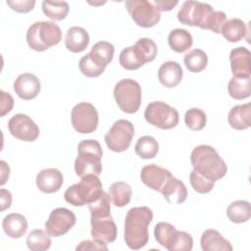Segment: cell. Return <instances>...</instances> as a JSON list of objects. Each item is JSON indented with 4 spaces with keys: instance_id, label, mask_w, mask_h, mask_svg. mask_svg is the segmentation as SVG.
<instances>
[{
    "instance_id": "1",
    "label": "cell",
    "mask_w": 251,
    "mask_h": 251,
    "mask_svg": "<svg viewBox=\"0 0 251 251\" xmlns=\"http://www.w3.org/2000/svg\"><path fill=\"white\" fill-rule=\"evenodd\" d=\"M177 20L182 25L198 26L202 29L220 33L223 25L226 21V16L222 11H215L207 3L188 0L182 3L177 13Z\"/></svg>"
},
{
    "instance_id": "2",
    "label": "cell",
    "mask_w": 251,
    "mask_h": 251,
    "mask_svg": "<svg viewBox=\"0 0 251 251\" xmlns=\"http://www.w3.org/2000/svg\"><path fill=\"white\" fill-rule=\"evenodd\" d=\"M152 220L153 212L146 206L134 207L127 211L125 221L124 238L128 248L138 250L148 243V226Z\"/></svg>"
},
{
    "instance_id": "3",
    "label": "cell",
    "mask_w": 251,
    "mask_h": 251,
    "mask_svg": "<svg viewBox=\"0 0 251 251\" xmlns=\"http://www.w3.org/2000/svg\"><path fill=\"white\" fill-rule=\"evenodd\" d=\"M190 162L194 171L213 182L223 178L227 172L226 162L210 145L196 146L191 152Z\"/></svg>"
},
{
    "instance_id": "4",
    "label": "cell",
    "mask_w": 251,
    "mask_h": 251,
    "mask_svg": "<svg viewBox=\"0 0 251 251\" xmlns=\"http://www.w3.org/2000/svg\"><path fill=\"white\" fill-rule=\"evenodd\" d=\"M102 148L95 139H85L77 145V157L75 161V172L80 178L87 175L99 176L102 173Z\"/></svg>"
},
{
    "instance_id": "5",
    "label": "cell",
    "mask_w": 251,
    "mask_h": 251,
    "mask_svg": "<svg viewBox=\"0 0 251 251\" xmlns=\"http://www.w3.org/2000/svg\"><path fill=\"white\" fill-rule=\"evenodd\" d=\"M62 39L60 26L54 22H35L26 31L28 46L37 52H42L57 45Z\"/></svg>"
},
{
    "instance_id": "6",
    "label": "cell",
    "mask_w": 251,
    "mask_h": 251,
    "mask_svg": "<svg viewBox=\"0 0 251 251\" xmlns=\"http://www.w3.org/2000/svg\"><path fill=\"white\" fill-rule=\"evenodd\" d=\"M103 192L102 183L95 175L82 176L78 183L73 184L65 191L64 198L69 204L78 207L95 201Z\"/></svg>"
},
{
    "instance_id": "7",
    "label": "cell",
    "mask_w": 251,
    "mask_h": 251,
    "mask_svg": "<svg viewBox=\"0 0 251 251\" xmlns=\"http://www.w3.org/2000/svg\"><path fill=\"white\" fill-rule=\"evenodd\" d=\"M114 98L123 112L134 114L141 105V87L133 79H122L114 87Z\"/></svg>"
},
{
    "instance_id": "8",
    "label": "cell",
    "mask_w": 251,
    "mask_h": 251,
    "mask_svg": "<svg viewBox=\"0 0 251 251\" xmlns=\"http://www.w3.org/2000/svg\"><path fill=\"white\" fill-rule=\"evenodd\" d=\"M146 122L161 129H171L177 126L178 112L169 104L162 101H154L147 105L144 111Z\"/></svg>"
},
{
    "instance_id": "9",
    "label": "cell",
    "mask_w": 251,
    "mask_h": 251,
    "mask_svg": "<svg viewBox=\"0 0 251 251\" xmlns=\"http://www.w3.org/2000/svg\"><path fill=\"white\" fill-rule=\"evenodd\" d=\"M126 8L133 22L144 28L152 27L161 19V12L147 0H126Z\"/></svg>"
},
{
    "instance_id": "10",
    "label": "cell",
    "mask_w": 251,
    "mask_h": 251,
    "mask_svg": "<svg viewBox=\"0 0 251 251\" xmlns=\"http://www.w3.org/2000/svg\"><path fill=\"white\" fill-rule=\"evenodd\" d=\"M134 135V126L127 120H118L105 134V143L107 147L114 152L126 151Z\"/></svg>"
},
{
    "instance_id": "11",
    "label": "cell",
    "mask_w": 251,
    "mask_h": 251,
    "mask_svg": "<svg viewBox=\"0 0 251 251\" xmlns=\"http://www.w3.org/2000/svg\"><path fill=\"white\" fill-rule=\"evenodd\" d=\"M71 121L75 131L78 133L87 134L96 130L99 116L96 108L91 103L80 102L73 108Z\"/></svg>"
},
{
    "instance_id": "12",
    "label": "cell",
    "mask_w": 251,
    "mask_h": 251,
    "mask_svg": "<svg viewBox=\"0 0 251 251\" xmlns=\"http://www.w3.org/2000/svg\"><path fill=\"white\" fill-rule=\"evenodd\" d=\"M76 222V217L74 212L67 208H56L45 223V230L50 236L58 237L66 234Z\"/></svg>"
},
{
    "instance_id": "13",
    "label": "cell",
    "mask_w": 251,
    "mask_h": 251,
    "mask_svg": "<svg viewBox=\"0 0 251 251\" xmlns=\"http://www.w3.org/2000/svg\"><path fill=\"white\" fill-rule=\"evenodd\" d=\"M10 133L23 141H34L39 136L38 126L25 114H16L8 122Z\"/></svg>"
},
{
    "instance_id": "14",
    "label": "cell",
    "mask_w": 251,
    "mask_h": 251,
    "mask_svg": "<svg viewBox=\"0 0 251 251\" xmlns=\"http://www.w3.org/2000/svg\"><path fill=\"white\" fill-rule=\"evenodd\" d=\"M173 176H174L170 171L155 164L143 167L140 173L141 181L149 188L159 192H162Z\"/></svg>"
},
{
    "instance_id": "15",
    "label": "cell",
    "mask_w": 251,
    "mask_h": 251,
    "mask_svg": "<svg viewBox=\"0 0 251 251\" xmlns=\"http://www.w3.org/2000/svg\"><path fill=\"white\" fill-rule=\"evenodd\" d=\"M91 236L102 243H111L117 238V226L112 216L90 218Z\"/></svg>"
},
{
    "instance_id": "16",
    "label": "cell",
    "mask_w": 251,
    "mask_h": 251,
    "mask_svg": "<svg viewBox=\"0 0 251 251\" xmlns=\"http://www.w3.org/2000/svg\"><path fill=\"white\" fill-rule=\"evenodd\" d=\"M40 87L39 78L30 73L20 75L14 82V91L24 100L34 99L39 94Z\"/></svg>"
},
{
    "instance_id": "17",
    "label": "cell",
    "mask_w": 251,
    "mask_h": 251,
    "mask_svg": "<svg viewBox=\"0 0 251 251\" xmlns=\"http://www.w3.org/2000/svg\"><path fill=\"white\" fill-rule=\"evenodd\" d=\"M64 177L62 173L55 168H48L40 171L36 176L37 188L44 193H54L63 185Z\"/></svg>"
},
{
    "instance_id": "18",
    "label": "cell",
    "mask_w": 251,
    "mask_h": 251,
    "mask_svg": "<svg viewBox=\"0 0 251 251\" xmlns=\"http://www.w3.org/2000/svg\"><path fill=\"white\" fill-rule=\"evenodd\" d=\"M229 61L233 76H250V51L247 48H233L229 53Z\"/></svg>"
},
{
    "instance_id": "19",
    "label": "cell",
    "mask_w": 251,
    "mask_h": 251,
    "mask_svg": "<svg viewBox=\"0 0 251 251\" xmlns=\"http://www.w3.org/2000/svg\"><path fill=\"white\" fill-rule=\"evenodd\" d=\"M183 72L180 65L175 61H168L161 65L158 71V78L162 85L168 88L176 86L182 79Z\"/></svg>"
},
{
    "instance_id": "20",
    "label": "cell",
    "mask_w": 251,
    "mask_h": 251,
    "mask_svg": "<svg viewBox=\"0 0 251 251\" xmlns=\"http://www.w3.org/2000/svg\"><path fill=\"white\" fill-rule=\"evenodd\" d=\"M201 248L204 251H232V246L218 230L206 229L200 239Z\"/></svg>"
},
{
    "instance_id": "21",
    "label": "cell",
    "mask_w": 251,
    "mask_h": 251,
    "mask_svg": "<svg viewBox=\"0 0 251 251\" xmlns=\"http://www.w3.org/2000/svg\"><path fill=\"white\" fill-rule=\"evenodd\" d=\"M180 230H177L173 225L165 222H160L155 226L154 235L157 242L168 249L173 251L174 247L179 237Z\"/></svg>"
},
{
    "instance_id": "22",
    "label": "cell",
    "mask_w": 251,
    "mask_h": 251,
    "mask_svg": "<svg viewBox=\"0 0 251 251\" xmlns=\"http://www.w3.org/2000/svg\"><path fill=\"white\" fill-rule=\"evenodd\" d=\"M89 43L88 32L81 26H72L65 37V46L73 53H80L86 49Z\"/></svg>"
},
{
    "instance_id": "23",
    "label": "cell",
    "mask_w": 251,
    "mask_h": 251,
    "mask_svg": "<svg viewBox=\"0 0 251 251\" xmlns=\"http://www.w3.org/2000/svg\"><path fill=\"white\" fill-rule=\"evenodd\" d=\"M229 126L237 130L249 128L251 126V104H240L233 106L227 116Z\"/></svg>"
},
{
    "instance_id": "24",
    "label": "cell",
    "mask_w": 251,
    "mask_h": 251,
    "mask_svg": "<svg viewBox=\"0 0 251 251\" xmlns=\"http://www.w3.org/2000/svg\"><path fill=\"white\" fill-rule=\"evenodd\" d=\"M2 228L9 237L20 238L24 236L27 230V221L22 214L11 213L3 219Z\"/></svg>"
},
{
    "instance_id": "25",
    "label": "cell",
    "mask_w": 251,
    "mask_h": 251,
    "mask_svg": "<svg viewBox=\"0 0 251 251\" xmlns=\"http://www.w3.org/2000/svg\"><path fill=\"white\" fill-rule=\"evenodd\" d=\"M161 193L170 204H181L187 197L186 186L175 176L169 180Z\"/></svg>"
},
{
    "instance_id": "26",
    "label": "cell",
    "mask_w": 251,
    "mask_h": 251,
    "mask_svg": "<svg viewBox=\"0 0 251 251\" xmlns=\"http://www.w3.org/2000/svg\"><path fill=\"white\" fill-rule=\"evenodd\" d=\"M248 32L245 23L237 18L229 19L223 25L220 33L229 42H237L246 36Z\"/></svg>"
},
{
    "instance_id": "27",
    "label": "cell",
    "mask_w": 251,
    "mask_h": 251,
    "mask_svg": "<svg viewBox=\"0 0 251 251\" xmlns=\"http://www.w3.org/2000/svg\"><path fill=\"white\" fill-rule=\"evenodd\" d=\"M168 43L175 52L183 53L192 46L193 40L190 32L186 29L175 28L169 33Z\"/></svg>"
},
{
    "instance_id": "28",
    "label": "cell",
    "mask_w": 251,
    "mask_h": 251,
    "mask_svg": "<svg viewBox=\"0 0 251 251\" xmlns=\"http://www.w3.org/2000/svg\"><path fill=\"white\" fill-rule=\"evenodd\" d=\"M132 48L136 58L142 65L152 62L156 58L158 52L156 43L148 37L138 39Z\"/></svg>"
},
{
    "instance_id": "29",
    "label": "cell",
    "mask_w": 251,
    "mask_h": 251,
    "mask_svg": "<svg viewBox=\"0 0 251 251\" xmlns=\"http://www.w3.org/2000/svg\"><path fill=\"white\" fill-rule=\"evenodd\" d=\"M226 217L234 224L246 223L251 217L250 203L245 200L231 202L226 209Z\"/></svg>"
},
{
    "instance_id": "30",
    "label": "cell",
    "mask_w": 251,
    "mask_h": 251,
    "mask_svg": "<svg viewBox=\"0 0 251 251\" xmlns=\"http://www.w3.org/2000/svg\"><path fill=\"white\" fill-rule=\"evenodd\" d=\"M228 94L231 98L242 100L248 98L251 94L250 76H233L227 85Z\"/></svg>"
},
{
    "instance_id": "31",
    "label": "cell",
    "mask_w": 251,
    "mask_h": 251,
    "mask_svg": "<svg viewBox=\"0 0 251 251\" xmlns=\"http://www.w3.org/2000/svg\"><path fill=\"white\" fill-rule=\"evenodd\" d=\"M109 195L113 204L117 207L127 205L131 199L132 189L129 184L124 181H116L109 188Z\"/></svg>"
},
{
    "instance_id": "32",
    "label": "cell",
    "mask_w": 251,
    "mask_h": 251,
    "mask_svg": "<svg viewBox=\"0 0 251 251\" xmlns=\"http://www.w3.org/2000/svg\"><path fill=\"white\" fill-rule=\"evenodd\" d=\"M183 62L189 72L200 73L207 67L208 56L202 49L196 48L184 55Z\"/></svg>"
},
{
    "instance_id": "33",
    "label": "cell",
    "mask_w": 251,
    "mask_h": 251,
    "mask_svg": "<svg viewBox=\"0 0 251 251\" xmlns=\"http://www.w3.org/2000/svg\"><path fill=\"white\" fill-rule=\"evenodd\" d=\"M134 150L141 159H153L159 151V144L153 136L143 135L138 138Z\"/></svg>"
},
{
    "instance_id": "34",
    "label": "cell",
    "mask_w": 251,
    "mask_h": 251,
    "mask_svg": "<svg viewBox=\"0 0 251 251\" xmlns=\"http://www.w3.org/2000/svg\"><path fill=\"white\" fill-rule=\"evenodd\" d=\"M26 245L32 251H45L51 246V238L47 231L37 228L31 230L26 236Z\"/></svg>"
},
{
    "instance_id": "35",
    "label": "cell",
    "mask_w": 251,
    "mask_h": 251,
    "mask_svg": "<svg viewBox=\"0 0 251 251\" xmlns=\"http://www.w3.org/2000/svg\"><path fill=\"white\" fill-rule=\"evenodd\" d=\"M42 11L50 19L54 21H62L69 14L70 6L66 1H43Z\"/></svg>"
},
{
    "instance_id": "36",
    "label": "cell",
    "mask_w": 251,
    "mask_h": 251,
    "mask_svg": "<svg viewBox=\"0 0 251 251\" xmlns=\"http://www.w3.org/2000/svg\"><path fill=\"white\" fill-rule=\"evenodd\" d=\"M111 198L108 193L104 190L101 195L93 202L88 204V209L91 214V218L103 217L111 215Z\"/></svg>"
},
{
    "instance_id": "37",
    "label": "cell",
    "mask_w": 251,
    "mask_h": 251,
    "mask_svg": "<svg viewBox=\"0 0 251 251\" xmlns=\"http://www.w3.org/2000/svg\"><path fill=\"white\" fill-rule=\"evenodd\" d=\"M184 123L192 130H201L205 127L207 117L204 111L199 108H191L184 115Z\"/></svg>"
},
{
    "instance_id": "38",
    "label": "cell",
    "mask_w": 251,
    "mask_h": 251,
    "mask_svg": "<svg viewBox=\"0 0 251 251\" xmlns=\"http://www.w3.org/2000/svg\"><path fill=\"white\" fill-rule=\"evenodd\" d=\"M119 61L121 66L128 71H134L143 66L136 58L132 46L126 47L122 50V52L120 53Z\"/></svg>"
},
{
    "instance_id": "39",
    "label": "cell",
    "mask_w": 251,
    "mask_h": 251,
    "mask_svg": "<svg viewBox=\"0 0 251 251\" xmlns=\"http://www.w3.org/2000/svg\"><path fill=\"white\" fill-rule=\"evenodd\" d=\"M189 181L192 188L201 194L210 192L214 188V182L205 178L203 176L198 174L196 171H192L189 176Z\"/></svg>"
},
{
    "instance_id": "40",
    "label": "cell",
    "mask_w": 251,
    "mask_h": 251,
    "mask_svg": "<svg viewBox=\"0 0 251 251\" xmlns=\"http://www.w3.org/2000/svg\"><path fill=\"white\" fill-rule=\"evenodd\" d=\"M78 68H79V71L85 76H88V77H97L101 74H103V72L105 71V69H102L92 61L89 54H86L81 57L78 63Z\"/></svg>"
},
{
    "instance_id": "41",
    "label": "cell",
    "mask_w": 251,
    "mask_h": 251,
    "mask_svg": "<svg viewBox=\"0 0 251 251\" xmlns=\"http://www.w3.org/2000/svg\"><path fill=\"white\" fill-rule=\"evenodd\" d=\"M91 50L100 54L109 64L112 62L115 53V47L112 43L104 40L98 41L92 46Z\"/></svg>"
},
{
    "instance_id": "42",
    "label": "cell",
    "mask_w": 251,
    "mask_h": 251,
    "mask_svg": "<svg viewBox=\"0 0 251 251\" xmlns=\"http://www.w3.org/2000/svg\"><path fill=\"white\" fill-rule=\"evenodd\" d=\"M7 5L18 13H27L34 8V0H7Z\"/></svg>"
},
{
    "instance_id": "43",
    "label": "cell",
    "mask_w": 251,
    "mask_h": 251,
    "mask_svg": "<svg viewBox=\"0 0 251 251\" xmlns=\"http://www.w3.org/2000/svg\"><path fill=\"white\" fill-rule=\"evenodd\" d=\"M193 247V238L192 236L185 232L180 231L178 240L174 247V251H190Z\"/></svg>"
},
{
    "instance_id": "44",
    "label": "cell",
    "mask_w": 251,
    "mask_h": 251,
    "mask_svg": "<svg viewBox=\"0 0 251 251\" xmlns=\"http://www.w3.org/2000/svg\"><path fill=\"white\" fill-rule=\"evenodd\" d=\"M77 251L78 250H108V247L106 243L98 242L96 240H83L81 241L75 248Z\"/></svg>"
},
{
    "instance_id": "45",
    "label": "cell",
    "mask_w": 251,
    "mask_h": 251,
    "mask_svg": "<svg viewBox=\"0 0 251 251\" xmlns=\"http://www.w3.org/2000/svg\"><path fill=\"white\" fill-rule=\"evenodd\" d=\"M14 106V99L10 93L1 90V116L8 114Z\"/></svg>"
},
{
    "instance_id": "46",
    "label": "cell",
    "mask_w": 251,
    "mask_h": 251,
    "mask_svg": "<svg viewBox=\"0 0 251 251\" xmlns=\"http://www.w3.org/2000/svg\"><path fill=\"white\" fill-rule=\"evenodd\" d=\"M153 4L157 7V9L161 12H167L174 9L177 4L178 1H171V0H154Z\"/></svg>"
},
{
    "instance_id": "47",
    "label": "cell",
    "mask_w": 251,
    "mask_h": 251,
    "mask_svg": "<svg viewBox=\"0 0 251 251\" xmlns=\"http://www.w3.org/2000/svg\"><path fill=\"white\" fill-rule=\"evenodd\" d=\"M0 201H1V211H4L11 207L12 204V194L9 190L5 188L0 189Z\"/></svg>"
},
{
    "instance_id": "48",
    "label": "cell",
    "mask_w": 251,
    "mask_h": 251,
    "mask_svg": "<svg viewBox=\"0 0 251 251\" xmlns=\"http://www.w3.org/2000/svg\"><path fill=\"white\" fill-rule=\"evenodd\" d=\"M0 166H1V185H4L9 177V173H10V168L7 165L5 161H0Z\"/></svg>"
}]
</instances>
